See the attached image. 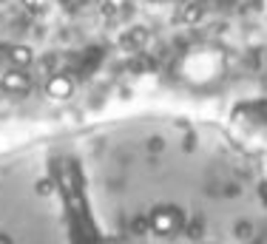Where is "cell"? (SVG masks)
I'll list each match as a JSON object with an SVG mask.
<instances>
[{"label":"cell","mask_w":267,"mask_h":244,"mask_svg":"<svg viewBox=\"0 0 267 244\" xmlns=\"http://www.w3.org/2000/svg\"><path fill=\"white\" fill-rule=\"evenodd\" d=\"M0 244H267V145L125 114L0 150Z\"/></svg>","instance_id":"6da1fadb"}]
</instances>
